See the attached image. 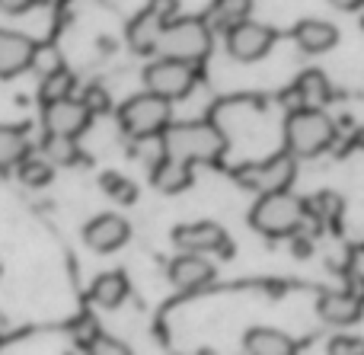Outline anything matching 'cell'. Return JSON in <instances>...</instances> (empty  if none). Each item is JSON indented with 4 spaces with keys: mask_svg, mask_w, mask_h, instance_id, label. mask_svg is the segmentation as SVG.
<instances>
[{
    "mask_svg": "<svg viewBox=\"0 0 364 355\" xmlns=\"http://www.w3.org/2000/svg\"><path fill=\"white\" fill-rule=\"evenodd\" d=\"M100 337H102V330L90 314H83V317H77L74 324H70V339H74V346H80V349H93V343Z\"/></svg>",
    "mask_w": 364,
    "mask_h": 355,
    "instance_id": "26",
    "label": "cell"
},
{
    "mask_svg": "<svg viewBox=\"0 0 364 355\" xmlns=\"http://www.w3.org/2000/svg\"><path fill=\"white\" fill-rule=\"evenodd\" d=\"M32 55H36V42L23 32L0 29V80L16 77L32 68Z\"/></svg>",
    "mask_w": 364,
    "mask_h": 355,
    "instance_id": "14",
    "label": "cell"
},
{
    "mask_svg": "<svg viewBox=\"0 0 364 355\" xmlns=\"http://www.w3.org/2000/svg\"><path fill=\"white\" fill-rule=\"evenodd\" d=\"M42 151H45V157H48L55 166H68V164H74V160H77L74 138H61V134H48V138H45V144H42Z\"/></svg>",
    "mask_w": 364,
    "mask_h": 355,
    "instance_id": "25",
    "label": "cell"
},
{
    "mask_svg": "<svg viewBox=\"0 0 364 355\" xmlns=\"http://www.w3.org/2000/svg\"><path fill=\"white\" fill-rule=\"evenodd\" d=\"M74 87H77L74 74L68 68H58L42 77V93L38 96H42V102H55V100H64V96H74Z\"/></svg>",
    "mask_w": 364,
    "mask_h": 355,
    "instance_id": "24",
    "label": "cell"
},
{
    "mask_svg": "<svg viewBox=\"0 0 364 355\" xmlns=\"http://www.w3.org/2000/svg\"><path fill=\"white\" fill-rule=\"evenodd\" d=\"M80 100H83V106H87L93 115H102V112H109V109H112V100H109V90H106V87H100V83H93V87L83 90Z\"/></svg>",
    "mask_w": 364,
    "mask_h": 355,
    "instance_id": "29",
    "label": "cell"
},
{
    "mask_svg": "<svg viewBox=\"0 0 364 355\" xmlns=\"http://www.w3.org/2000/svg\"><path fill=\"white\" fill-rule=\"evenodd\" d=\"M144 87L151 90V93L170 100V102L182 100V96H188L192 93V87H195V68L188 61H179V58L160 55L154 64H147Z\"/></svg>",
    "mask_w": 364,
    "mask_h": 355,
    "instance_id": "6",
    "label": "cell"
},
{
    "mask_svg": "<svg viewBox=\"0 0 364 355\" xmlns=\"http://www.w3.org/2000/svg\"><path fill=\"white\" fill-rule=\"evenodd\" d=\"M294 154H275L272 160H265V164H256L250 166V170L240 173V183L250 186L252 192H282V189H291V183H294Z\"/></svg>",
    "mask_w": 364,
    "mask_h": 355,
    "instance_id": "8",
    "label": "cell"
},
{
    "mask_svg": "<svg viewBox=\"0 0 364 355\" xmlns=\"http://www.w3.org/2000/svg\"><path fill=\"white\" fill-rule=\"evenodd\" d=\"M252 10V0H214L211 6V26L214 29H230L240 19H246Z\"/></svg>",
    "mask_w": 364,
    "mask_h": 355,
    "instance_id": "23",
    "label": "cell"
},
{
    "mask_svg": "<svg viewBox=\"0 0 364 355\" xmlns=\"http://www.w3.org/2000/svg\"><path fill=\"white\" fill-rule=\"evenodd\" d=\"M90 112L83 106V100H74V96H64V100H55V102H45V132L48 134H61V138H80L87 132Z\"/></svg>",
    "mask_w": 364,
    "mask_h": 355,
    "instance_id": "9",
    "label": "cell"
},
{
    "mask_svg": "<svg viewBox=\"0 0 364 355\" xmlns=\"http://www.w3.org/2000/svg\"><path fill=\"white\" fill-rule=\"evenodd\" d=\"M128 237H132V228L119 215H100L83 228V243L93 253H115L128 243Z\"/></svg>",
    "mask_w": 364,
    "mask_h": 355,
    "instance_id": "12",
    "label": "cell"
},
{
    "mask_svg": "<svg viewBox=\"0 0 364 355\" xmlns=\"http://www.w3.org/2000/svg\"><path fill=\"white\" fill-rule=\"evenodd\" d=\"M29 154L26 132L16 125H0V166H16Z\"/></svg>",
    "mask_w": 364,
    "mask_h": 355,
    "instance_id": "22",
    "label": "cell"
},
{
    "mask_svg": "<svg viewBox=\"0 0 364 355\" xmlns=\"http://www.w3.org/2000/svg\"><path fill=\"white\" fill-rule=\"evenodd\" d=\"M243 349L250 355H291L294 352V339L288 333L275 330V327H256L243 337Z\"/></svg>",
    "mask_w": 364,
    "mask_h": 355,
    "instance_id": "18",
    "label": "cell"
},
{
    "mask_svg": "<svg viewBox=\"0 0 364 355\" xmlns=\"http://www.w3.org/2000/svg\"><path fill=\"white\" fill-rule=\"evenodd\" d=\"M102 189L122 205H132L134 198H138V186H134L132 179L119 176V173H106V176H102Z\"/></svg>",
    "mask_w": 364,
    "mask_h": 355,
    "instance_id": "27",
    "label": "cell"
},
{
    "mask_svg": "<svg viewBox=\"0 0 364 355\" xmlns=\"http://www.w3.org/2000/svg\"><path fill=\"white\" fill-rule=\"evenodd\" d=\"M173 243L182 253H227V234L220 224L214 221H195V224H182L173 231Z\"/></svg>",
    "mask_w": 364,
    "mask_h": 355,
    "instance_id": "11",
    "label": "cell"
},
{
    "mask_svg": "<svg viewBox=\"0 0 364 355\" xmlns=\"http://www.w3.org/2000/svg\"><path fill=\"white\" fill-rule=\"evenodd\" d=\"M329 96H333V90H329V80L320 70H307V74H301V80L294 83V100L301 102V106L323 109L329 102Z\"/></svg>",
    "mask_w": 364,
    "mask_h": 355,
    "instance_id": "20",
    "label": "cell"
},
{
    "mask_svg": "<svg viewBox=\"0 0 364 355\" xmlns=\"http://www.w3.org/2000/svg\"><path fill=\"white\" fill-rule=\"evenodd\" d=\"M157 51L166 58H179V61L198 64L201 58L211 51V26L205 19H170L160 29Z\"/></svg>",
    "mask_w": 364,
    "mask_h": 355,
    "instance_id": "4",
    "label": "cell"
},
{
    "mask_svg": "<svg viewBox=\"0 0 364 355\" xmlns=\"http://www.w3.org/2000/svg\"><path fill=\"white\" fill-rule=\"evenodd\" d=\"M304 215H307V202L297 198L294 192L282 189V192H262L250 221L265 237H291L301 228Z\"/></svg>",
    "mask_w": 364,
    "mask_h": 355,
    "instance_id": "3",
    "label": "cell"
},
{
    "mask_svg": "<svg viewBox=\"0 0 364 355\" xmlns=\"http://www.w3.org/2000/svg\"><path fill=\"white\" fill-rule=\"evenodd\" d=\"M214 275H218V269L201 253H182L170 263V282L179 292H201L214 282Z\"/></svg>",
    "mask_w": 364,
    "mask_h": 355,
    "instance_id": "13",
    "label": "cell"
},
{
    "mask_svg": "<svg viewBox=\"0 0 364 355\" xmlns=\"http://www.w3.org/2000/svg\"><path fill=\"white\" fill-rule=\"evenodd\" d=\"M90 352H115V355H125L128 349L119 343V339H106V337H100V339L93 343V349H90Z\"/></svg>",
    "mask_w": 364,
    "mask_h": 355,
    "instance_id": "32",
    "label": "cell"
},
{
    "mask_svg": "<svg viewBox=\"0 0 364 355\" xmlns=\"http://www.w3.org/2000/svg\"><path fill=\"white\" fill-rule=\"evenodd\" d=\"M272 42H275V32L250 16L227 29V51H230V58L240 64H252V61H259V58H265Z\"/></svg>",
    "mask_w": 364,
    "mask_h": 355,
    "instance_id": "7",
    "label": "cell"
},
{
    "mask_svg": "<svg viewBox=\"0 0 364 355\" xmlns=\"http://www.w3.org/2000/svg\"><path fill=\"white\" fill-rule=\"evenodd\" d=\"M173 106L170 100L157 93H138L119 109V122L125 128V134L132 138H154V134H164V128L170 125Z\"/></svg>",
    "mask_w": 364,
    "mask_h": 355,
    "instance_id": "5",
    "label": "cell"
},
{
    "mask_svg": "<svg viewBox=\"0 0 364 355\" xmlns=\"http://www.w3.org/2000/svg\"><path fill=\"white\" fill-rule=\"evenodd\" d=\"M164 154L188 164H214L224 154L227 141L214 122H179V125L164 128V141H160Z\"/></svg>",
    "mask_w": 364,
    "mask_h": 355,
    "instance_id": "1",
    "label": "cell"
},
{
    "mask_svg": "<svg viewBox=\"0 0 364 355\" xmlns=\"http://www.w3.org/2000/svg\"><path fill=\"white\" fill-rule=\"evenodd\" d=\"M173 13H176V0H151V6H147L132 23V29H128V38H132L134 51H157L160 29L173 19Z\"/></svg>",
    "mask_w": 364,
    "mask_h": 355,
    "instance_id": "10",
    "label": "cell"
},
{
    "mask_svg": "<svg viewBox=\"0 0 364 355\" xmlns=\"http://www.w3.org/2000/svg\"><path fill=\"white\" fill-rule=\"evenodd\" d=\"M361 298L352 292H323L316 298V314L333 327H352L361 320Z\"/></svg>",
    "mask_w": 364,
    "mask_h": 355,
    "instance_id": "15",
    "label": "cell"
},
{
    "mask_svg": "<svg viewBox=\"0 0 364 355\" xmlns=\"http://www.w3.org/2000/svg\"><path fill=\"white\" fill-rule=\"evenodd\" d=\"M32 6H36V0H0V13H6V16H23Z\"/></svg>",
    "mask_w": 364,
    "mask_h": 355,
    "instance_id": "31",
    "label": "cell"
},
{
    "mask_svg": "<svg viewBox=\"0 0 364 355\" xmlns=\"http://www.w3.org/2000/svg\"><path fill=\"white\" fill-rule=\"evenodd\" d=\"M284 141L294 157H320L336 141V125L323 109L301 106L284 122Z\"/></svg>",
    "mask_w": 364,
    "mask_h": 355,
    "instance_id": "2",
    "label": "cell"
},
{
    "mask_svg": "<svg viewBox=\"0 0 364 355\" xmlns=\"http://www.w3.org/2000/svg\"><path fill=\"white\" fill-rule=\"evenodd\" d=\"M336 6H339V10H358V6L364 4V0H333Z\"/></svg>",
    "mask_w": 364,
    "mask_h": 355,
    "instance_id": "33",
    "label": "cell"
},
{
    "mask_svg": "<svg viewBox=\"0 0 364 355\" xmlns=\"http://www.w3.org/2000/svg\"><path fill=\"white\" fill-rule=\"evenodd\" d=\"M329 352L333 355H339V352H346V355H361L364 352V343L361 339H352V337H336L333 343H329Z\"/></svg>",
    "mask_w": 364,
    "mask_h": 355,
    "instance_id": "30",
    "label": "cell"
},
{
    "mask_svg": "<svg viewBox=\"0 0 364 355\" xmlns=\"http://www.w3.org/2000/svg\"><path fill=\"white\" fill-rule=\"evenodd\" d=\"M16 176L23 186H29V189H45V186L55 179V164H51L48 157H23L16 164Z\"/></svg>",
    "mask_w": 364,
    "mask_h": 355,
    "instance_id": "21",
    "label": "cell"
},
{
    "mask_svg": "<svg viewBox=\"0 0 364 355\" xmlns=\"http://www.w3.org/2000/svg\"><path fill=\"white\" fill-rule=\"evenodd\" d=\"M128 292H132V288H128L125 272H102V275H96V282L90 285L93 304L106 307V311H115V307L128 298Z\"/></svg>",
    "mask_w": 364,
    "mask_h": 355,
    "instance_id": "19",
    "label": "cell"
},
{
    "mask_svg": "<svg viewBox=\"0 0 364 355\" xmlns=\"http://www.w3.org/2000/svg\"><path fill=\"white\" fill-rule=\"evenodd\" d=\"M32 68L38 70V74H51V70H58V68H64V61H61V55H58V48L55 45H36V55H32Z\"/></svg>",
    "mask_w": 364,
    "mask_h": 355,
    "instance_id": "28",
    "label": "cell"
},
{
    "mask_svg": "<svg viewBox=\"0 0 364 355\" xmlns=\"http://www.w3.org/2000/svg\"><path fill=\"white\" fill-rule=\"evenodd\" d=\"M154 186H157L164 196H176V192H186L192 186V164L179 157H170V154H160V160L154 164Z\"/></svg>",
    "mask_w": 364,
    "mask_h": 355,
    "instance_id": "16",
    "label": "cell"
},
{
    "mask_svg": "<svg viewBox=\"0 0 364 355\" xmlns=\"http://www.w3.org/2000/svg\"><path fill=\"white\" fill-rule=\"evenodd\" d=\"M294 42L301 45L307 55H323V51L336 48L339 42V29L326 19H301L294 26Z\"/></svg>",
    "mask_w": 364,
    "mask_h": 355,
    "instance_id": "17",
    "label": "cell"
}]
</instances>
